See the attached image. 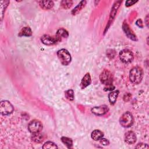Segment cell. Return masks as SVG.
<instances>
[{"label": "cell", "instance_id": "44dd1931", "mask_svg": "<svg viewBox=\"0 0 149 149\" xmlns=\"http://www.w3.org/2000/svg\"><path fill=\"white\" fill-rule=\"evenodd\" d=\"M73 4V2L72 1H62L61 2V5L62 8L64 9H69L70 8Z\"/></svg>", "mask_w": 149, "mask_h": 149}, {"label": "cell", "instance_id": "8fae6325", "mask_svg": "<svg viewBox=\"0 0 149 149\" xmlns=\"http://www.w3.org/2000/svg\"><path fill=\"white\" fill-rule=\"evenodd\" d=\"M91 76L88 73H86L84 77H83L81 83H80V87L82 89L85 88L86 87L89 86L91 84Z\"/></svg>", "mask_w": 149, "mask_h": 149}, {"label": "cell", "instance_id": "6da1fadb", "mask_svg": "<svg viewBox=\"0 0 149 149\" xmlns=\"http://www.w3.org/2000/svg\"><path fill=\"white\" fill-rule=\"evenodd\" d=\"M143 77V69L139 66L133 68L129 73V79L133 84H139L141 82Z\"/></svg>", "mask_w": 149, "mask_h": 149}, {"label": "cell", "instance_id": "277c9868", "mask_svg": "<svg viewBox=\"0 0 149 149\" xmlns=\"http://www.w3.org/2000/svg\"><path fill=\"white\" fill-rule=\"evenodd\" d=\"M100 79L102 83L107 86H111L113 82L112 74L107 69H104L100 74Z\"/></svg>", "mask_w": 149, "mask_h": 149}, {"label": "cell", "instance_id": "4fadbf2b", "mask_svg": "<svg viewBox=\"0 0 149 149\" xmlns=\"http://www.w3.org/2000/svg\"><path fill=\"white\" fill-rule=\"evenodd\" d=\"M38 2L41 8L44 9H51L54 6V2L52 1H41Z\"/></svg>", "mask_w": 149, "mask_h": 149}, {"label": "cell", "instance_id": "cb8c5ba5", "mask_svg": "<svg viewBox=\"0 0 149 149\" xmlns=\"http://www.w3.org/2000/svg\"><path fill=\"white\" fill-rule=\"evenodd\" d=\"M100 142L101 144L104 145V146H107V145H108L109 144V141L106 139H103V138H101L100 140Z\"/></svg>", "mask_w": 149, "mask_h": 149}, {"label": "cell", "instance_id": "7402d4cb", "mask_svg": "<svg viewBox=\"0 0 149 149\" xmlns=\"http://www.w3.org/2000/svg\"><path fill=\"white\" fill-rule=\"evenodd\" d=\"M43 148H57V146L51 141H47L42 146Z\"/></svg>", "mask_w": 149, "mask_h": 149}, {"label": "cell", "instance_id": "d4e9b609", "mask_svg": "<svg viewBox=\"0 0 149 149\" xmlns=\"http://www.w3.org/2000/svg\"><path fill=\"white\" fill-rule=\"evenodd\" d=\"M137 1H132V0H129V1H127L126 2V6H130L134 3H136Z\"/></svg>", "mask_w": 149, "mask_h": 149}, {"label": "cell", "instance_id": "603a6c76", "mask_svg": "<svg viewBox=\"0 0 149 149\" xmlns=\"http://www.w3.org/2000/svg\"><path fill=\"white\" fill-rule=\"evenodd\" d=\"M136 148H148V146L147 144H144V143H140V144H138Z\"/></svg>", "mask_w": 149, "mask_h": 149}, {"label": "cell", "instance_id": "7c38bea8", "mask_svg": "<svg viewBox=\"0 0 149 149\" xmlns=\"http://www.w3.org/2000/svg\"><path fill=\"white\" fill-rule=\"evenodd\" d=\"M69 36L68 32L64 29H60L58 30L55 37L58 39V41H61L62 38H67Z\"/></svg>", "mask_w": 149, "mask_h": 149}, {"label": "cell", "instance_id": "9a60e30c", "mask_svg": "<svg viewBox=\"0 0 149 149\" xmlns=\"http://www.w3.org/2000/svg\"><path fill=\"white\" fill-rule=\"evenodd\" d=\"M119 92L118 90H115L111 92L108 94V99L111 104H113L115 103L116 99L118 98V96L119 95Z\"/></svg>", "mask_w": 149, "mask_h": 149}, {"label": "cell", "instance_id": "3957f363", "mask_svg": "<svg viewBox=\"0 0 149 149\" xmlns=\"http://www.w3.org/2000/svg\"><path fill=\"white\" fill-rule=\"evenodd\" d=\"M120 124L124 127H129L133 123V117L129 112H126L122 115L119 119Z\"/></svg>", "mask_w": 149, "mask_h": 149}, {"label": "cell", "instance_id": "5bb4252c", "mask_svg": "<svg viewBox=\"0 0 149 149\" xmlns=\"http://www.w3.org/2000/svg\"><path fill=\"white\" fill-rule=\"evenodd\" d=\"M103 136L104 133L100 130H94L91 134V138L95 141L100 140L101 138L103 137Z\"/></svg>", "mask_w": 149, "mask_h": 149}, {"label": "cell", "instance_id": "ffe728a7", "mask_svg": "<svg viewBox=\"0 0 149 149\" xmlns=\"http://www.w3.org/2000/svg\"><path fill=\"white\" fill-rule=\"evenodd\" d=\"M65 96L69 101H72L74 100V92L72 90L69 89L65 92Z\"/></svg>", "mask_w": 149, "mask_h": 149}, {"label": "cell", "instance_id": "9c48e42d", "mask_svg": "<svg viewBox=\"0 0 149 149\" xmlns=\"http://www.w3.org/2000/svg\"><path fill=\"white\" fill-rule=\"evenodd\" d=\"M108 111L107 106L103 105L99 107H95L91 109V112L96 115H103L105 114Z\"/></svg>", "mask_w": 149, "mask_h": 149}, {"label": "cell", "instance_id": "e0dca14e", "mask_svg": "<svg viewBox=\"0 0 149 149\" xmlns=\"http://www.w3.org/2000/svg\"><path fill=\"white\" fill-rule=\"evenodd\" d=\"M32 34V31L30 27H23L20 31L19 36H30Z\"/></svg>", "mask_w": 149, "mask_h": 149}, {"label": "cell", "instance_id": "8992f818", "mask_svg": "<svg viewBox=\"0 0 149 149\" xmlns=\"http://www.w3.org/2000/svg\"><path fill=\"white\" fill-rule=\"evenodd\" d=\"M28 129L32 134L40 132L42 129V124L40 120L34 119L29 123Z\"/></svg>", "mask_w": 149, "mask_h": 149}, {"label": "cell", "instance_id": "30bf717a", "mask_svg": "<svg viewBox=\"0 0 149 149\" xmlns=\"http://www.w3.org/2000/svg\"><path fill=\"white\" fill-rule=\"evenodd\" d=\"M125 141L128 144H134L136 141V136L132 131H129L125 133Z\"/></svg>", "mask_w": 149, "mask_h": 149}, {"label": "cell", "instance_id": "7a4b0ae2", "mask_svg": "<svg viewBox=\"0 0 149 149\" xmlns=\"http://www.w3.org/2000/svg\"><path fill=\"white\" fill-rule=\"evenodd\" d=\"M57 55L61 63L65 66L69 65L71 62V55L69 51L65 49H61L57 52Z\"/></svg>", "mask_w": 149, "mask_h": 149}, {"label": "cell", "instance_id": "2e32d148", "mask_svg": "<svg viewBox=\"0 0 149 149\" xmlns=\"http://www.w3.org/2000/svg\"><path fill=\"white\" fill-rule=\"evenodd\" d=\"M31 139L33 141L38 143L43 141L44 137H43V135L40 132H38V133L33 134L31 136Z\"/></svg>", "mask_w": 149, "mask_h": 149}, {"label": "cell", "instance_id": "52a82bcc", "mask_svg": "<svg viewBox=\"0 0 149 149\" xmlns=\"http://www.w3.org/2000/svg\"><path fill=\"white\" fill-rule=\"evenodd\" d=\"M119 58L123 62H130L133 59V54L129 49H123L119 52Z\"/></svg>", "mask_w": 149, "mask_h": 149}, {"label": "cell", "instance_id": "ac0fdd59", "mask_svg": "<svg viewBox=\"0 0 149 149\" xmlns=\"http://www.w3.org/2000/svg\"><path fill=\"white\" fill-rule=\"evenodd\" d=\"M86 1H81L72 11V13L73 15H76L77 13H78L80 10L82 9V8L85 6L86 3Z\"/></svg>", "mask_w": 149, "mask_h": 149}, {"label": "cell", "instance_id": "d6986e66", "mask_svg": "<svg viewBox=\"0 0 149 149\" xmlns=\"http://www.w3.org/2000/svg\"><path fill=\"white\" fill-rule=\"evenodd\" d=\"M61 140L67 146L68 148L72 147V144H73V141L71 139L66 137H62Z\"/></svg>", "mask_w": 149, "mask_h": 149}, {"label": "cell", "instance_id": "ba28073f", "mask_svg": "<svg viewBox=\"0 0 149 149\" xmlns=\"http://www.w3.org/2000/svg\"><path fill=\"white\" fill-rule=\"evenodd\" d=\"M41 40L43 44L47 45H53L56 44L57 42H59L56 37H54L49 35H44L41 37Z\"/></svg>", "mask_w": 149, "mask_h": 149}, {"label": "cell", "instance_id": "5b68a950", "mask_svg": "<svg viewBox=\"0 0 149 149\" xmlns=\"http://www.w3.org/2000/svg\"><path fill=\"white\" fill-rule=\"evenodd\" d=\"M13 107L9 101L4 100L1 102L0 112L2 115H9L13 112Z\"/></svg>", "mask_w": 149, "mask_h": 149}]
</instances>
